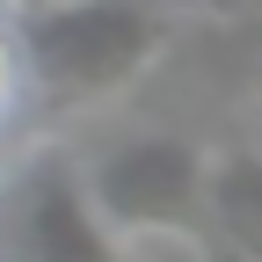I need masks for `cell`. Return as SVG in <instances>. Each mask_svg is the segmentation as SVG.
<instances>
[{
  "instance_id": "6",
  "label": "cell",
  "mask_w": 262,
  "mask_h": 262,
  "mask_svg": "<svg viewBox=\"0 0 262 262\" xmlns=\"http://www.w3.org/2000/svg\"><path fill=\"white\" fill-rule=\"evenodd\" d=\"M44 8H58V0H0V22H22V15H44Z\"/></svg>"
},
{
  "instance_id": "1",
  "label": "cell",
  "mask_w": 262,
  "mask_h": 262,
  "mask_svg": "<svg viewBox=\"0 0 262 262\" xmlns=\"http://www.w3.org/2000/svg\"><path fill=\"white\" fill-rule=\"evenodd\" d=\"M8 29H15V66H22V102H44L58 117L131 95L153 73V58L168 51V22L146 0H58Z\"/></svg>"
},
{
  "instance_id": "5",
  "label": "cell",
  "mask_w": 262,
  "mask_h": 262,
  "mask_svg": "<svg viewBox=\"0 0 262 262\" xmlns=\"http://www.w3.org/2000/svg\"><path fill=\"white\" fill-rule=\"evenodd\" d=\"M22 110V66H15V29L0 22V124Z\"/></svg>"
},
{
  "instance_id": "2",
  "label": "cell",
  "mask_w": 262,
  "mask_h": 262,
  "mask_svg": "<svg viewBox=\"0 0 262 262\" xmlns=\"http://www.w3.org/2000/svg\"><path fill=\"white\" fill-rule=\"evenodd\" d=\"M204 175L211 153L168 139V131H146V139H124L110 153H95V168L80 175L88 211L110 226L117 248H146V241H204Z\"/></svg>"
},
{
  "instance_id": "4",
  "label": "cell",
  "mask_w": 262,
  "mask_h": 262,
  "mask_svg": "<svg viewBox=\"0 0 262 262\" xmlns=\"http://www.w3.org/2000/svg\"><path fill=\"white\" fill-rule=\"evenodd\" d=\"M204 219L233 248V262H262V153H226L204 175Z\"/></svg>"
},
{
  "instance_id": "7",
  "label": "cell",
  "mask_w": 262,
  "mask_h": 262,
  "mask_svg": "<svg viewBox=\"0 0 262 262\" xmlns=\"http://www.w3.org/2000/svg\"><path fill=\"white\" fill-rule=\"evenodd\" d=\"M0 204H8V168H0Z\"/></svg>"
},
{
  "instance_id": "3",
  "label": "cell",
  "mask_w": 262,
  "mask_h": 262,
  "mask_svg": "<svg viewBox=\"0 0 262 262\" xmlns=\"http://www.w3.org/2000/svg\"><path fill=\"white\" fill-rule=\"evenodd\" d=\"M15 189V204H22V248L29 262H131L117 241H110V226L88 211V196H80V175L66 168V160H37Z\"/></svg>"
}]
</instances>
